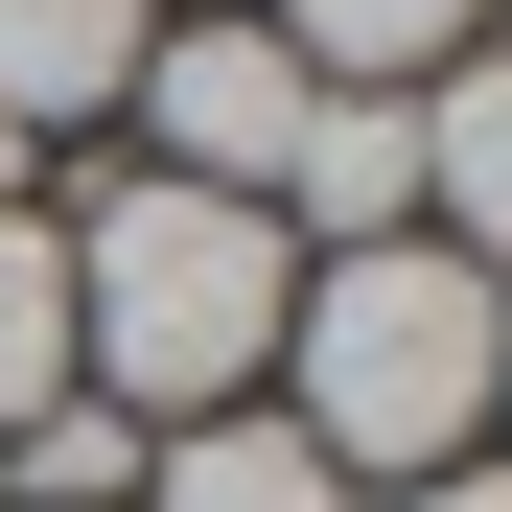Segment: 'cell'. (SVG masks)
I'll use <instances>...</instances> for the list:
<instances>
[{"label": "cell", "mask_w": 512, "mask_h": 512, "mask_svg": "<svg viewBox=\"0 0 512 512\" xmlns=\"http://www.w3.org/2000/svg\"><path fill=\"white\" fill-rule=\"evenodd\" d=\"M256 47L303 70V94H419V70H466V24L489 0H233Z\"/></svg>", "instance_id": "cell-6"}, {"label": "cell", "mask_w": 512, "mask_h": 512, "mask_svg": "<svg viewBox=\"0 0 512 512\" xmlns=\"http://www.w3.org/2000/svg\"><path fill=\"white\" fill-rule=\"evenodd\" d=\"M140 47H163V0H0V140L117 117V94H140Z\"/></svg>", "instance_id": "cell-7"}, {"label": "cell", "mask_w": 512, "mask_h": 512, "mask_svg": "<svg viewBox=\"0 0 512 512\" xmlns=\"http://www.w3.org/2000/svg\"><path fill=\"white\" fill-rule=\"evenodd\" d=\"M47 256H70V396L140 419V443H187V419H233L280 373V280H303L280 210H210V187L140 163V187H94Z\"/></svg>", "instance_id": "cell-1"}, {"label": "cell", "mask_w": 512, "mask_h": 512, "mask_svg": "<svg viewBox=\"0 0 512 512\" xmlns=\"http://www.w3.org/2000/svg\"><path fill=\"white\" fill-rule=\"evenodd\" d=\"M0 210H24V140H0Z\"/></svg>", "instance_id": "cell-12"}, {"label": "cell", "mask_w": 512, "mask_h": 512, "mask_svg": "<svg viewBox=\"0 0 512 512\" xmlns=\"http://www.w3.org/2000/svg\"><path fill=\"white\" fill-rule=\"evenodd\" d=\"M187 24H233V0H187Z\"/></svg>", "instance_id": "cell-13"}, {"label": "cell", "mask_w": 512, "mask_h": 512, "mask_svg": "<svg viewBox=\"0 0 512 512\" xmlns=\"http://www.w3.org/2000/svg\"><path fill=\"white\" fill-rule=\"evenodd\" d=\"M489 350H512V280H466L443 233H373V256H303L280 280V396L350 489H443L489 443Z\"/></svg>", "instance_id": "cell-2"}, {"label": "cell", "mask_w": 512, "mask_h": 512, "mask_svg": "<svg viewBox=\"0 0 512 512\" xmlns=\"http://www.w3.org/2000/svg\"><path fill=\"white\" fill-rule=\"evenodd\" d=\"M489 419H512V350H489ZM489 466H512V443H489Z\"/></svg>", "instance_id": "cell-11"}, {"label": "cell", "mask_w": 512, "mask_h": 512, "mask_svg": "<svg viewBox=\"0 0 512 512\" xmlns=\"http://www.w3.org/2000/svg\"><path fill=\"white\" fill-rule=\"evenodd\" d=\"M419 233V94H303L280 140V256H373Z\"/></svg>", "instance_id": "cell-4"}, {"label": "cell", "mask_w": 512, "mask_h": 512, "mask_svg": "<svg viewBox=\"0 0 512 512\" xmlns=\"http://www.w3.org/2000/svg\"><path fill=\"white\" fill-rule=\"evenodd\" d=\"M396 512H512V466H489V443H466V466H443V489H396Z\"/></svg>", "instance_id": "cell-10"}, {"label": "cell", "mask_w": 512, "mask_h": 512, "mask_svg": "<svg viewBox=\"0 0 512 512\" xmlns=\"http://www.w3.org/2000/svg\"><path fill=\"white\" fill-rule=\"evenodd\" d=\"M117 117L163 140V187H210V210H280V140H303V70L256 47V24H163Z\"/></svg>", "instance_id": "cell-3"}, {"label": "cell", "mask_w": 512, "mask_h": 512, "mask_svg": "<svg viewBox=\"0 0 512 512\" xmlns=\"http://www.w3.org/2000/svg\"><path fill=\"white\" fill-rule=\"evenodd\" d=\"M140 512H350V466H326L280 396H233V419H187V443H140Z\"/></svg>", "instance_id": "cell-8"}, {"label": "cell", "mask_w": 512, "mask_h": 512, "mask_svg": "<svg viewBox=\"0 0 512 512\" xmlns=\"http://www.w3.org/2000/svg\"><path fill=\"white\" fill-rule=\"evenodd\" d=\"M419 233H443L466 280H512V47L419 70Z\"/></svg>", "instance_id": "cell-5"}, {"label": "cell", "mask_w": 512, "mask_h": 512, "mask_svg": "<svg viewBox=\"0 0 512 512\" xmlns=\"http://www.w3.org/2000/svg\"><path fill=\"white\" fill-rule=\"evenodd\" d=\"M70 396V256H47V210H0V443Z\"/></svg>", "instance_id": "cell-9"}]
</instances>
